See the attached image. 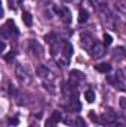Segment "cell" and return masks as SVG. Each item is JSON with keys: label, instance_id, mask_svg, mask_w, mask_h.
Segmentation results:
<instances>
[{"label": "cell", "instance_id": "obj_14", "mask_svg": "<svg viewBox=\"0 0 126 127\" xmlns=\"http://www.w3.org/2000/svg\"><path fill=\"white\" fill-rule=\"evenodd\" d=\"M123 55H125V49H123V47H117V49L114 50V59H117V56L122 58Z\"/></svg>", "mask_w": 126, "mask_h": 127}, {"label": "cell", "instance_id": "obj_4", "mask_svg": "<svg viewBox=\"0 0 126 127\" xmlns=\"http://www.w3.org/2000/svg\"><path fill=\"white\" fill-rule=\"evenodd\" d=\"M104 53H105V49L99 43H95L94 47L91 49V56L92 58H101V56H104Z\"/></svg>", "mask_w": 126, "mask_h": 127}, {"label": "cell", "instance_id": "obj_8", "mask_svg": "<svg viewBox=\"0 0 126 127\" xmlns=\"http://www.w3.org/2000/svg\"><path fill=\"white\" fill-rule=\"evenodd\" d=\"M22 21H24V24H25L27 27H31V24H33L31 13H30V12H24V13H22Z\"/></svg>", "mask_w": 126, "mask_h": 127}, {"label": "cell", "instance_id": "obj_12", "mask_svg": "<svg viewBox=\"0 0 126 127\" xmlns=\"http://www.w3.org/2000/svg\"><path fill=\"white\" fill-rule=\"evenodd\" d=\"M71 102H73V103H71V109H74V111H80V103L77 102L76 96H74V97L71 99Z\"/></svg>", "mask_w": 126, "mask_h": 127}, {"label": "cell", "instance_id": "obj_3", "mask_svg": "<svg viewBox=\"0 0 126 127\" xmlns=\"http://www.w3.org/2000/svg\"><path fill=\"white\" fill-rule=\"evenodd\" d=\"M116 114L113 112V111H105L102 115H101V123L102 124H113V123H116Z\"/></svg>", "mask_w": 126, "mask_h": 127}, {"label": "cell", "instance_id": "obj_16", "mask_svg": "<svg viewBox=\"0 0 126 127\" xmlns=\"http://www.w3.org/2000/svg\"><path fill=\"white\" fill-rule=\"evenodd\" d=\"M76 126L77 127H86V123H85V120L82 117H77L76 118Z\"/></svg>", "mask_w": 126, "mask_h": 127}, {"label": "cell", "instance_id": "obj_17", "mask_svg": "<svg viewBox=\"0 0 126 127\" xmlns=\"http://www.w3.org/2000/svg\"><path fill=\"white\" fill-rule=\"evenodd\" d=\"M39 74L42 75V77H46V75H51V72L46 69V68H43V66H40L39 68Z\"/></svg>", "mask_w": 126, "mask_h": 127}, {"label": "cell", "instance_id": "obj_6", "mask_svg": "<svg viewBox=\"0 0 126 127\" xmlns=\"http://www.w3.org/2000/svg\"><path fill=\"white\" fill-rule=\"evenodd\" d=\"M95 69L96 71H99V72H104V74H107V72H110L111 71V65L110 64H96L95 65Z\"/></svg>", "mask_w": 126, "mask_h": 127}, {"label": "cell", "instance_id": "obj_9", "mask_svg": "<svg viewBox=\"0 0 126 127\" xmlns=\"http://www.w3.org/2000/svg\"><path fill=\"white\" fill-rule=\"evenodd\" d=\"M88 18H89V13H88L86 10H80V12H79V19H77V21H79L80 24H83V22L88 21Z\"/></svg>", "mask_w": 126, "mask_h": 127}, {"label": "cell", "instance_id": "obj_1", "mask_svg": "<svg viewBox=\"0 0 126 127\" xmlns=\"http://www.w3.org/2000/svg\"><path fill=\"white\" fill-rule=\"evenodd\" d=\"M80 43H82L83 49L91 50V49L94 47V44L96 43V41L94 40V37H92L89 32H83V34H82V37H80Z\"/></svg>", "mask_w": 126, "mask_h": 127}, {"label": "cell", "instance_id": "obj_7", "mask_svg": "<svg viewBox=\"0 0 126 127\" xmlns=\"http://www.w3.org/2000/svg\"><path fill=\"white\" fill-rule=\"evenodd\" d=\"M63 53H64V56H65L67 59H68V58H71V55H73V46H71V43H68V41H65V43H64Z\"/></svg>", "mask_w": 126, "mask_h": 127}, {"label": "cell", "instance_id": "obj_18", "mask_svg": "<svg viewBox=\"0 0 126 127\" xmlns=\"http://www.w3.org/2000/svg\"><path fill=\"white\" fill-rule=\"evenodd\" d=\"M9 124H12V126H16V124H18V117H13V118H10V120H9Z\"/></svg>", "mask_w": 126, "mask_h": 127}, {"label": "cell", "instance_id": "obj_2", "mask_svg": "<svg viewBox=\"0 0 126 127\" xmlns=\"http://www.w3.org/2000/svg\"><path fill=\"white\" fill-rule=\"evenodd\" d=\"M63 120V114L60 112V111H54L52 112V115H51V118L46 121V124H45V127H55L60 121Z\"/></svg>", "mask_w": 126, "mask_h": 127}, {"label": "cell", "instance_id": "obj_11", "mask_svg": "<svg viewBox=\"0 0 126 127\" xmlns=\"http://www.w3.org/2000/svg\"><path fill=\"white\" fill-rule=\"evenodd\" d=\"M85 99H86L89 103H92L95 100V92L94 90H86V92H85Z\"/></svg>", "mask_w": 126, "mask_h": 127}, {"label": "cell", "instance_id": "obj_13", "mask_svg": "<svg viewBox=\"0 0 126 127\" xmlns=\"http://www.w3.org/2000/svg\"><path fill=\"white\" fill-rule=\"evenodd\" d=\"M113 43V37L110 34H104V46H110Z\"/></svg>", "mask_w": 126, "mask_h": 127}, {"label": "cell", "instance_id": "obj_20", "mask_svg": "<svg viewBox=\"0 0 126 127\" xmlns=\"http://www.w3.org/2000/svg\"><path fill=\"white\" fill-rule=\"evenodd\" d=\"M120 105H122L123 108L126 106V97H122V99H120Z\"/></svg>", "mask_w": 126, "mask_h": 127}, {"label": "cell", "instance_id": "obj_15", "mask_svg": "<svg viewBox=\"0 0 126 127\" xmlns=\"http://www.w3.org/2000/svg\"><path fill=\"white\" fill-rule=\"evenodd\" d=\"M13 58H15V52H13V50H10L7 55H4V58H3V59H4L6 62H12V59H13Z\"/></svg>", "mask_w": 126, "mask_h": 127}, {"label": "cell", "instance_id": "obj_10", "mask_svg": "<svg viewBox=\"0 0 126 127\" xmlns=\"http://www.w3.org/2000/svg\"><path fill=\"white\" fill-rule=\"evenodd\" d=\"M16 75H18V78L21 80V81H24V80H27V74H25V71L22 72V66L21 65H16Z\"/></svg>", "mask_w": 126, "mask_h": 127}, {"label": "cell", "instance_id": "obj_5", "mask_svg": "<svg viewBox=\"0 0 126 127\" xmlns=\"http://www.w3.org/2000/svg\"><path fill=\"white\" fill-rule=\"evenodd\" d=\"M58 13H60V16L63 18V21L65 22V24H70V22H71V12H70L67 7L60 9V10H58Z\"/></svg>", "mask_w": 126, "mask_h": 127}, {"label": "cell", "instance_id": "obj_19", "mask_svg": "<svg viewBox=\"0 0 126 127\" xmlns=\"http://www.w3.org/2000/svg\"><path fill=\"white\" fill-rule=\"evenodd\" d=\"M89 117H91V118H92V120H94L95 123H96V121H98V117H96V115H95L94 112H92V111H91V112H89Z\"/></svg>", "mask_w": 126, "mask_h": 127}]
</instances>
